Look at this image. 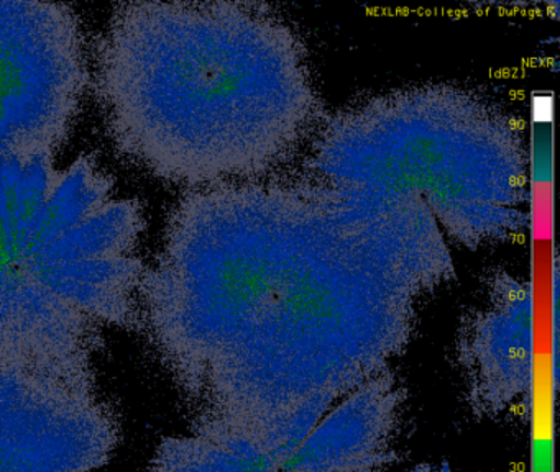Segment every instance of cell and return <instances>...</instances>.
Returning a JSON list of instances; mask_svg holds the SVG:
<instances>
[{
    "label": "cell",
    "instance_id": "cell-1",
    "mask_svg": "<svg viewBox=\"0 0 560 472\" xmlns=\"http://www.w3.org/2000/svg\"><path fill=\"white\" fill-rule=\"evenodd\" d=\"M422 282L383 262H252L211 187L173 209L140 287V327L196 415L329 406L401 353Z\"/></svg>",
    "mask_w": 560,
    "mask_h": 472
},
{
    "label": "cell",
    "instance_id": "cell-2",
    "mask_svg": "<svg viewBox=\"0 0 560 472\" xmlns=\"http://www.w3.org/2000/svg\"><path fill=\"white\" fill-rule=\"evenodd\" d=\"M145 229L94 157L0 161V363L94 382L101 331L140 327Z\"/></svg>",
    "mask_w": 560,
    "mask_h": 472
},
{
    "label": "cell",
    "instance_id": "cell-3",
    "mask_svg": "<svg viewBox=\"0 0 560 472\" xmlns=\"http://www.w3.org/2000/svg\"><path fill=\"white\" fill-rule=\"evenodd\" d=\"M252 15L231 3L130 2L101 36L96 87L114 143L165 182L228 184L252 169V110L301 74L258 78ZM293 97V95H283Z\"/></svg>",
    "mask_w": 560,
    "mask_h": 472
},
{
    "label": "cell",
    "instance_id": "cell-4",
    "mask_svg": "<svg viewBox=\"0 0 560 472\" xmlns=\"http://www.w3.org/2000/svg\"><path fill=\"white\" fill-rule=\"evenodd\" d=\"M405 393L389 374L339 402L268 418L196 415L156 446L152 472H385Z\"/></svg>",
    "mask_w": 560,
    "mask_h": 472
},
{
    "label": "cell",
    "instance_id": "cell-5",
    "mask_svg": "<svg viewBox=\"0 0 560 472\" xmlns=\"http://www.w3.org/2000/svg\"><path fill=\"white\" fill-rule=\"evenodd\" d=\"M91 78L83 25L70 5L0 0V161L58 154Z\"/></svg>",
    "mask_w": 560,
    "mask_h": 472
},
{
    "label": "cell",
    "instance_id": "cell-6",
    "mask_svg": "<svg viewBox=\"0 0 560 472\" xmlns=\"http://www.w3.org/2000/svg\"><path fill=\"white\" fill-rule=\"evenodd\" d=\"M465 393L475 415L510 418L530 410L534 392L529 295L511 288L468 320L458 350Z\"/></svg>",
    "mask_w": 560,
    "mask_h": 472
}]
</instances>
